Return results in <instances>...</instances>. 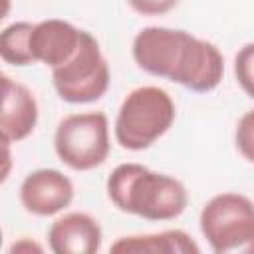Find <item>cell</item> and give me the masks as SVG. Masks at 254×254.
<instances>
[{
	"mask_svg": "<svg viewBox=\"0 0 254 254\" xmlns=\"http://www.w3.org/2000/svg\"><path fill=\"white\" fill-rule=\"evenodd\" d=\"M107 196L115 208L145 220H173L189 204L187 187L139 163L117 165L107 177Z\"/></svg>",
	"mask_w": 254,
	"mask_h": 254,
	"instance_id": "obj_1",
	"label": "cell"
},
{
	"mask_svg": "<svg viewBox=\"0 0 254 254\" xmlns=\"http://www.w3.org/2000/svg\"><path fill=\"white\" fill-rule=\"evenodd\" d=\"M175 117V101L163 87H135L119 105L113 125L115 141L127 151L149 149L171 129Z\"/></svg>",
	"mask_w": 254,
	"mask_h": 254,
	"instance_id": "obj_2",
	"label": "cell"
},
{
	"mask_svg": "<svg viewBox=\"0 0 254 254\" xmlns=\"http://www.w3.org/2000/svg\"><path fill=\"white\" fill-rule=\"evenodd\" d=\"M198 224L216 254H254V202L248 196L214 194L202 206Z\"/></svg>",
	"mask_w": 254,
	"mask_h": 254,
	"instance_id": "obj_3",
	"label": "cell"
},
{
	"mask_svg": "<svg viewBox=\"0 0 254 254\" xmlns=\"http://www.w3.org/2000/svg\"><path fill=\"white\" fill-rule=\"evenodd\" d=\"M109 119L103 111L65 115L54 133L58 159L73 171H91L109 155Z\"/></svg>",
	"mask_w": 254,
	"mask_h": 254,
	"instance_id": "obj_4",
	"label": "cell"
},
{
	"mask_svg": "<svg viewBox=\"0 0 254 254\" xmlns=\"http://www.w3.org/2000/svg\"><path fill=\"white\" fill-rule=\"evenodd\" d=\"M52 81L58 95L73 105L93 103L105 95L111 73L97 40L89 32L83 30L73 58L52 69Z\"/></svg>",
	"mask_w": 254,
	"mask_h": 254,
	"instance_id": "obj_5",
	"label": "cell"
},
{
	"mask_svg": "<svg viewBox=\"0 0 254 254\" xmlns=\"http://www.w3.org/2000/svg\"><path fill=\"white\" fill-rule=\"evenodd\" d=\"M194 36L187 30L165 28V26H147L137 32L133 38L131 54L135 64L155 75L169 81H177L185 60L189 56Z\"/></svg>",
	"mask_w": 254,
	"mask_h": 254,
	"instance_id": "obj_6",
	"label": "cell"
},
{
	"mask_svg": "<svg viewBox=\"0 0 254 254\" xmlns=\"http://www.w3.org/2000/svg\"><path fill=\"white\" fill-rule=\"evenodd\" d=\"M73 200V183L58 169H36L20 185V202L34 216H54Z\"/></svg>",
	"mask_w": 254,
	"mask_h": 254,
	"instance_id": "obj_7",
	"label": "cell"
},
{
	"mask_svg": "<svg viewBox=\"0 0 254 254\" xmlns=\"http://www.w3.org/2000/svg\"><path fill=\"white\" fill-rule=\"evenodd\" d=\"M81 34L83 30L60 18H48L34 24L30 34V52L34 64H44L50 69L64 65L77 52Z\"/></svg>",
	"mask_w": 254,
	"mask_h": 254,
	"instance_id": "obj_8",
	"label": "cell"
},
{
	"mask_svg": "<svg viewBox=\"0 0 254 254\" xmlns=\"http://www.w3.org/2000/svg\"><path fill=\"white\" fill-rule=\"evenodd\" d=\"M38 115L40 109L36 95L24 83L14 81L10 75H2V141L18 143L30 137L36 129Z\"/></svg>",
	"mask_w": 254,
	"mask_h": 254,
	"instance_id": "obj_9",
	"label": "cell"
},
{
	"mask_svg": "<svg viewBox=\"0 0 254 254\" xmlns=\"http://www.w3.org/2000/svg\"><path fill=\"white\" fill-rule=\"evenodd\" d=\"M101 240V226L87 212H67L48 230V244L54 254H95Z\"/></svg>",
	"mask_w": 254,
	"mask_h": 254,
	"instance_id": "obj_10",
	"label": "cell"
},
{
	"mask_svg": "<svg viewBox=\"0 0 254 254\" xmlns=\"http://www.w3.org/2000/svg\"><path fill=\"white\" fill-rule=\"evenodd\" d=\"M222 75H224V58L220 50L214 44L194 36L187 62L175 83L196 93H206L218 87Z\"/></svg>",
	"mask_w": 254,
	"mask_h": 254,
	"instance_id": "obj_11",
	"label": "cell"
},
{
	"mask_svg": "<svg viewBox=\"0 0 254 254\" xmlns=\"http://www.w3.org/2000/svg\"><path fill=\"white\" fill-rule=\"evenodd\" d=\"M198 250L192 236L179 228L121 236L111 244V252L117 254H196Z\"/></svg>",
	"mask_w": 254,
	"mask_h": 254,
	"instance_id": "obj_12",
	"label": "cell"
},
{
	"mask_svg": "<svg viewBox=\"0 0 254 254\" xmlns=\"http://www.w3.org/2000/svg\"><path fill=\"white\" fill-rule=\"evenodd\" d=\"M34 24L32 22H14L6 26L0 34V56L10 65H30L34 64L30 52V34Z\"/></svg>",
	"mask_w": 254,
	"mask_h": 254,
	"instance_id": "obj_13",
	"label": "cell"
},
{
	"mask_svg": "<svg viewBox=\"0 0 254 254\" xmlns=\"http://www.w3.org/2000/svg\"><path fill=\"white\" fill-rule=\"evenodd\" d=\"M234 75L242 91L254 99V42L244 44L234 56Z\"/></svg>",
	"mask_w": 254,
	"mask_h": 254,
	"instance_id": "obj_14",
	"label": "cell"
},
{
	"mask_svg": "<svg viewBox=\"0 0 254 254\" xmlns=\"http://www.w3.org/2000/svg\"><path fill=\"white\" fill-rule=\"evenodd\" d=\"M234 143L238 153L248 163H254V109L246 111L238 119V125L234 131Z\"/></svg>",
	"mask_w": 254,
	"mask_h": 254,
	"instance_id": "obj_15",
	"label": "cell"
},
{
	"mask_svg": "<svg viewBox=\"0 0 254 254\" xmlns=\"http://www.w3.org/2000/svg\"><path fill=\"white\" fill-rule=\"evenodd\" d=\"M127 4L141 16H163L171 12L179 0H127Z\"/></svg>",
	"mask_w": 254,
	"mask_h": 254,
	"instance_id": "obj_16",
	"label": "cell"
},
{
	"mask_svg": "<svg viewBox=\"0 0 254 254\" xmlns=\"http://www.w3.org/2000/svg\"><path fill=\"white\" fill-rule=\"evenodd\" d=\"M44 248L38 244V242H34V240H30V238H20L18 242H14L12 246H10V254H14V252H42Z\"/></svg>",
	"mask_w": 254,
	"mask_h": 254,
	"instance_id": "obj_17",
	"label": "cell"
}]
</instances>
